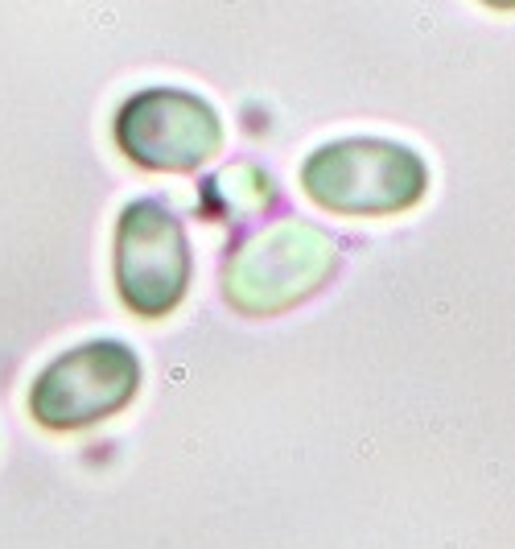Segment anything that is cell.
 I'll list each match as a JSON object with an SVG mask.
<instances>
[{"label": "cell", "instance_id": "6da1fadb", "mask_svg": "<svg viewBox=\"0 0 515 549\" xmlns=\"http://www.w3.org/2000/svg\"><path fill=\"white\" fill-rule=\"evenodd\" d=\"M301 186L334 215H400L424 198L429 166L408 145L347 137L305 157Z\"/></svg>", "mask_w": 515, "mask_h": 549}, {"label": "cell", "instance_id": "7a4b0ae2", "mask_svg": "<svg viewBox=\"0 0 515 549\" xmlns=\"http://www.w3.org/2000/svg\"><path fill=\"white\" fill-rule=\"evenodd\" d=\"M334 268V239L297 219H281L235 248L223 268V293L243 314H277L297 306Z\"/></svg>", "mask_w": 515, "mask_h": 549}, {"label": "cell", "instance_id": "3957f363", "mask_svg": "<svg viewBox=\"0 0 515 549\" xmlns=\"http://www.w3.org/2000/svg\"><path fill=\"white\" fill-rule=\"evenodd\" d=\"M141 392V359L116 339H95L50 359L29 388V413L58 434L116 417Z\"/></svg>", "mask_w": 515, "mask_h": 549}, {"label": "cell", "instance_id": "277c9868", "mask_svg": "<svg viewBox=\"0 0 515 549\" xmlns=\"http://www.w3.org/2000/svg\"><path fill=\"white\" fill-rule=\"evenodd\" d=\"M190 239L182 219L157 198L124 207L116 227V289L141 318H165L190 289Z\"/></svg>", "mask_w": 515, "mask_h": 549}, {"label": "cell", "instance_id": "5b68a950", "mask_svg": "<svg viewBox=\"0 0 515 549\" xmlns=\"http://www.w3.org/2000/svg\"><path fill=\"white\" fill-rule=\"evenodd\" d=\"M116 141L128 162L182 174L198 169L223 145V120L211 103L182 87H144L120 108Z\"/></svg>", "mask_w": 515, "mask_h": 549}, {"label": "cell", "instance_id": "8992f818", "mask_svg": "<svg viewBox=\"0 0 515 549\" xmlns=\"http://www.w3.org/2000/svg\"><path fill=\"white\" fill-rule=\"evenodd\" d=\"M482 4H491V9H515V0H482Z\"/></svg>", "mask_w": 515, "mask_h": 549}]
</instances>
